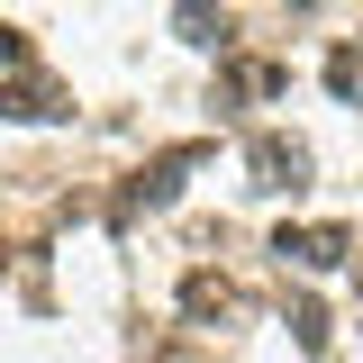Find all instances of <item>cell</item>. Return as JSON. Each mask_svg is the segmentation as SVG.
<instances>
[{"label":"cell","instance_id":"6da1fadb","mask_svg":"<svg viewBox=\"0 0 363 363\" xmlns=\"http://www.w3.org/2000/svg\"><path fill=\"white\" fill-rule=\"evenodd\" d=\"M255 173H264L272 191H300V173H309V145H281V136H264V145H255Z\"/></svg>","mask_w":363,"mask_h":363},{"label":"cell","instance_id":"7a4b0ae2","mask_svg":"<svg viewBox=\"0 0 363 363\" xmlns=\"http://www.w3.org/2000/svg\"><path fill=\"white\" fill-rule=\"evenodd\" d=\"M291 336H300V345H327V309L300 300V309H291Z\"/></svg>","mask_w":363,"mask_h":363}]
</instances>
